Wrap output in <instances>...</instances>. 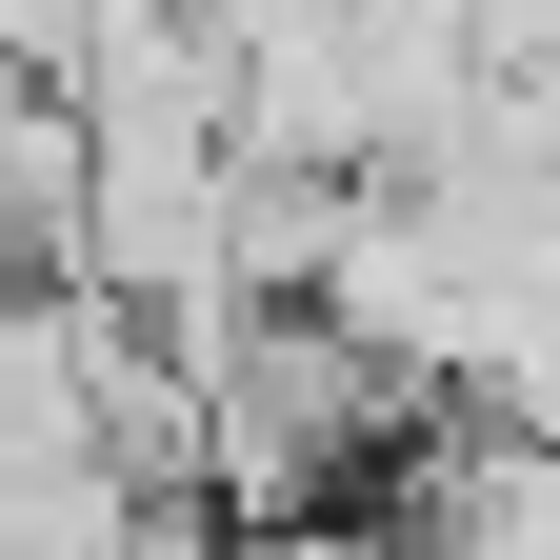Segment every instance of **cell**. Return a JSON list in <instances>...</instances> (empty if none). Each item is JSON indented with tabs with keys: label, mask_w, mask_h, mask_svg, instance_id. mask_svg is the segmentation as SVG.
I'll return each instance as SVG.
<instances>
[{
	"label": "cell",
	"mask_w": 560,
	"mask_h": 560,
	"mask_svg": "<svg viewBox=\"0 0 560 560\" xmlns=\"http://www.w3.org/2000/svg\"><path fill=\"white\" fill-rule=\"evenodd\" d=\"M120 560H241V521H200V501H140V521H120Z\"/></svg>",
	"instance_id": "4"
},
{
	"label": "cell",
	"mask_w": 560,
	"mask_h": 560,
	"mask_svg": "<svg viewBox=\"0 0 560 560\" xmlns=\"http://www.w3.org/2000/svg\"><path fill=\"white\" fill-rule=\"evenodd\" d=\"M400 560H560V441L540 420H460V441H420V480L381 501Z\"/></svg>",
	"instance_id": "1"
},
{
	"label": "cell",
	"mask_w": 560,
	"mask_h": 560,
	"mask_svg": "<svg viewBox=\"0 0 560 560\" xmlns=\"http://www.w3.org/2000/svg\"><path fill=\"white\" fill-rule=\"evenodd\" d=\"M161 21H200V0H0V60H21L40 101H81L120 40H161Z\"/></svg>",
	"instance_id": "2"
},
{
	"label": "cell",
	"mask_w": 560,
	"mask_h": 560,
	"mask_svg": "<svg viewBox=\"0 0 560 560\" xmlns=\"http://www.w3.org/2000/svg\"><path fill=\"white\" fill-rule=\"evenodd\" d=\"M460 40H480V81H540V60H560V0H460Z\"/></svg>",
	"instance_id": "3"
}]
</instances>
